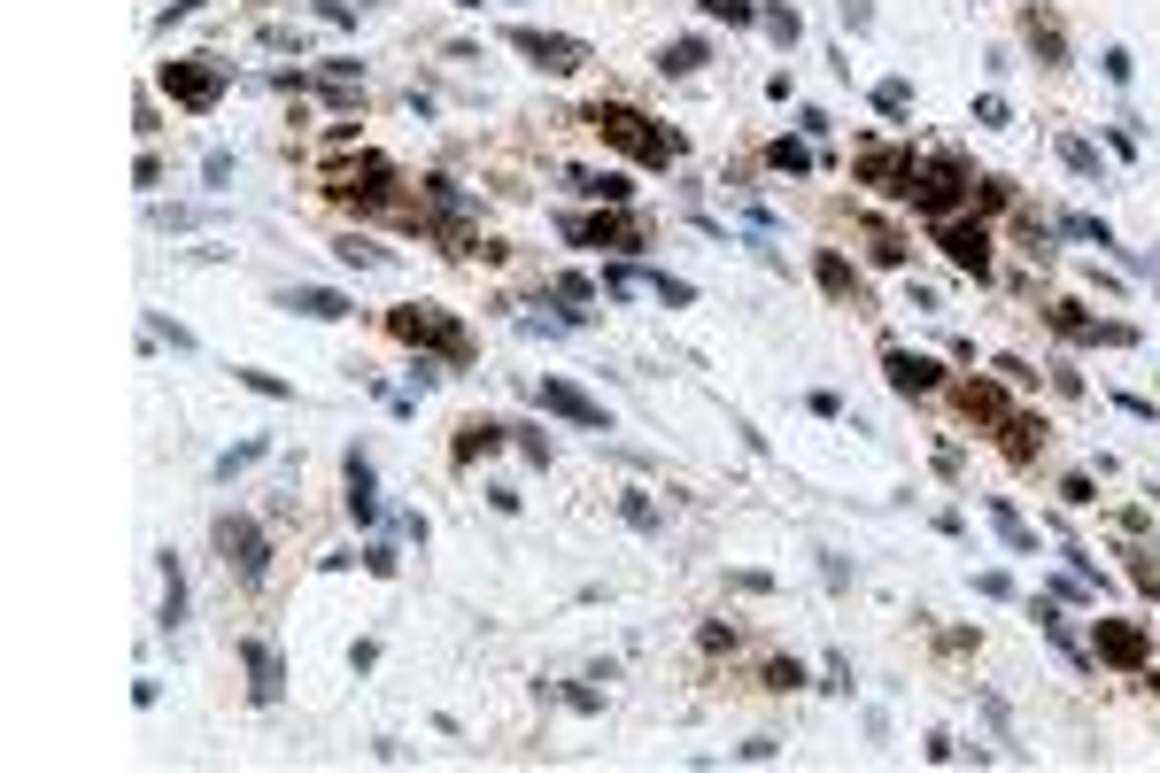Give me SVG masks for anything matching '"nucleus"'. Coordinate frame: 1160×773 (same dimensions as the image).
I'll return each mask as SVG.
<instances>
[{
  "instance_id": "a18cd8bd",
  "label": "nucleus",
  "mask_w": 1160,
  "mask_h": 773,
  "mask_svg": "<svg viewBox=\"0 0 1160 773\" xmlns=\"http://www.w3.org/2000/svg\"><path fill=\"white\" fill-rule=\"evenodd\" d=\"M1129 580H1137V588H1160V565H1152L1145 549H1129Z\"/></svg>"
},
{
  "instance_id": "6e6552de",
  "label": "nucleus",
  "mask_w": 1160,
  "mask_h": 773,
  "mask_svg": "<svg viewBox=\"0 0 1160 773\" xmlns=\"http://www.w3.org/2000/svg\"><path fill=\"white\" fill-rule=\"evenodd\" d=\"M511 47L534 62V70H550V77H573V70H588V39H573V32H542V24H511Z\"/></svg>"
},
{
  "instance_id": "de8ad7c7",
  "label": "nucleus",
  "mask_w": 1160,
  "mask_h": 773,
  "mask_svg": "<svg viewBox=\"0 0 1160 773\" xmlns=\"http://www.w3.org/2000/svg\"><path fill=\"white\" fill-rule=\"evenodd\" d=\"M202 179H210V186H225V179H232V155H225V147H210V162H202Z\"/></svg>"
},
{
  "instance_id": "37998d69",
  "label": "nucleus",
  "mask_w": 1160,
  "mask_h": 773,
  "mask_svg": "<svg viewBox=\"0 0 1160 773\" xmlns=\"http://www.w3.org/2000/svg\"><path fill=\"white\" fill-rule=\"evenodd\" d=\"M511 442H518V449H526L534 464H550V442H542V434H534V425H511Z\"/></svg>"
},
{
  "instance_id": "aec40b11",
  "label": "nucleus",
  "mask_w": 1160,
  "mask_h": 773,
  "mask_svg": "<svg viewBox=\"0 0 1160 773\" xmlns=\"http://www.w3.org/2000/svg\"><path fill=\"white\" fill-rule=\"evenodd\" d=\"M573 194H588V202H603V209H627L635 179H627V170H573Z\"/></svg>"
},
{
  "instance_id": "603ef678",
  "label": "nucleus",
  "mask_w": 1160,
  "mask_h": 773,
  "mask_svg": "<svg viewBox=\"0 0 1160 773\" xmlns=\"http://www.w3.org/2000/svg\"><path fill=\"white\" fill-rule=\"evenodd\" d=\"M194 9H202V0H170V9H163V16H155V24H163V32H170V24H178V16H194Z\"/></svg>"
},
{
  "instance_id": "ea45409f",
  "label": "nucleus",
  "mask_w": 1160,
  "mask_h": 773,
  "mask_svg": "<svg viewBox=\"0 0 1160 773\" xmlns=\"http://www.w3.org/2000/svg\"><path fill=\"white\" fill-rule=\"evenodd\" d=\"M147 333H155V340H170V349H194V333H187V325H170L163 310H147Z\"/></svg>"
},
{
  "instance_id": "393cba45",
  "label": "nucleus",
  "mask_w": 1160,
  "mask_h": 773,
  "mask_svg": "<svg viewBox=\"0 0 1160 773\" xmlns=\"http://www.w3.org/2000/svg\"><path fill=\"white\" fill-rule=\"evenodd\" d=\"M333 255H340V264H348V271H380V264H387V247H380V240H364V232H348V240H333Z\"/></svg>"
},
{
  "instance_id": "0eeeda50",
  "label": "nucleus",
  "mask_w": 1160,
  "mask_h": 773,
  "mask_svg": "<svg viewBox=\"0 0 1160 773\" xmlns=\"http://www.w3.org/2000/svg\"><path fill=\"white\" fill-rule=\"evenodd\" d=\"M851 170H859V186H874V194H889V202H913V170H921V162H913V147L866 140Z\"/></svg>"
},
{
  "instance_id": "f704fd0d",
  "label": "nucleus",
  "mask_w": 1160,
  "mask_h": 773,
  "mask_svg": "<svg viewBox=\"0 0 1160 773\" xmlns=\"http://www.w3.org/2000/svg\"><path fill=\"white\" fill-rule=\"evenodd\" d=\"M619 519H627V527H635V534H658V527H666V519H658V503H650V495H619Z\"/></svg>"
},
{
  "instance_id": "f3484780",
  "label": "nucleus",
  "mask_w": 1160,
  "mask_h": 773,
  "mask_svg": "<svg viewBox=\"0 0 1160 773\" xmlns=\"http://www.w3.org/2000/svg\"><path fill=\"white\" fill-rule=\"evenodd\" d=\"M279 310H295V317H318V325H340V317H356V302H348L340 287H287V294H279Z\"/></svg>"
},
{
  "instance_id": "a878e982",
  "label": "nucleus",
  "mask_w": 1160,
  "mask_h": 773,
  "mask_svg": "<svg viewBox=\"0 0 1160 773\" xmlns=\"http://www.w3.org/2000/svg\"><path fill=\"white\" fill-rule=\"evenodd\" d=\"M696 70H704V39H673L658 55V77H696Z\"/></svg>"
},
{
  "instance_id": "a211bd4d",
  "label": "nucleus",
  "mask_w": 1160,
  "mask_h": 773,
  "mask_svg": "<svg viewBox=\"0 0 1160 773\" xmlns=\"http://www.w3.org/2000/svg\"><path fill=\"white\" fill-rule=\"evenodd\" d=\"M952 402H959L974 425H1006V418H1014V402H1006V387H998V379H959V387H952Z\"/></svg>"
},
{
  "instance_id": "58836bf2",
  "label": "nucleus",
  "mask_w": 1160,
  "mask_h": 773,
  "mask_svg": "<svg viewBox=\"0 0 1160 773\" xmlns=\"http://www.w3.org/2000/svg\"><path fill=\"white\" fill-rule=\"evenodd\" d=\"M364 572H372V580H395V572H403V557H395L387 542H372V549H364Z\"/></svg>"
},
{
  "instance_id": "bb28decb",
  "label": "nucleus",
  "mask_w": 1160,
  "mask_h": 773,
  "mask_svg": "<svg viewBox=\"0 0 1160 773\" xmlns=\"http://www.w3.org/2000/svg\"><path fill=\"white\" fill-rule=\"evenodd\" d=\"M758 24L774 32V47H797V39H805V16H797V9H781V0H774V9L758 0Z\"/></svg>"
},
{
  "instance_id": "09e8293b",
  "label": "nucleus",
  "mask_w": 1160,
  "mask_h": 773,
  "mask_svg": "<svg viewBox=\"0 0 1160 773\" xmlns=\"http://www.w3.org/2000/svg\"><path fill=\"white\" fill-rule=\"evenodd\" d=\"M974 124H991V132H998V124H1006V101H998V94H983V101H974Z\"/></svg>"
},
{
  "instance_id": "7ed1b4c3",
  "label": "nucleus",
  "mask_w": 1160,
  "mask_h": 773,
  "mask_svg": "<svg viewBox=\"0 0 1160 773\" xmlns=\"http://www.w3.org/2000/svg\"><path fill=\"white\" fill-rule=\"evenodd\" d=\"M155 85L187 109V117H210L217 101H225V85H232V70L217 62V55H170L163 70H155Z\"/></svg>"
},
{
  "instance_id": "4468645a",
  "label": "nucleus",
  "mask_w": 1160,
  "mask_h": 773,
  "mask_svg": "<svg viewBox=\"0 0 1160 773\" xmlns=\"http://www.w3.org/2000/svg\"><path fill=\"white\" fill-rule=\"evenodd\" d=\"M1091 650H1099V665H1122V673H1145V657H1152V635L1137 627V619H1099V635H1091Z\"/></svg>"
},
{
  "instance_id": "2eb2a0df",
  "label": "nucleus",
  "mask_w": 1160,
  "mask_h": 773,
  "mask_svg": "<svg viewBox=\"0 0 1160 773\" xmlns=\"http://www.w3.org/2000/svg\"><path fill=\"white\" fill-rule=\"evenodd\" d=\"M1052 333L1084 340V349H1091V340H1107V349H1122V340H1129V325H1107V317H1091L1084 302H1052Z\"/></svg>"
},
{
  "instance_id": "4be33fe9",
  "label": "nucleus",
  "mask_w": 1160,
  "mask_h": 773,
  "mask_svg": "<svg viewBox=\"0 0 1160 773\" xmlns=\"http://www.w3.org/2000/svg\"><path fill=\"white\" fill-rule=\"evenodd\" d=\"M163 627H187V565H178L170 549H163V612H155Z\"/></svg>"
},
{
  "instance_id": "9d476101",
  "label": "nucleus",
  "mask_w": 1160,
  "mask_h": 773,
  "mask_svg": "<svg viewBox=\"0 0 1160 773\" xmlns=\"http://www.w3.org/2000/svg\"><path fill=\"white\" fill-rule=\"evenodd\" d=\"M240 673H248V697L255 704H279L287 697V657L272 635H240Z\"/></svg>"
},
{
  "instance_id": "8fccbe9b",
  "label": "nucleus",
  "mask_w": 1160,
  "mask_h": 773,
  "mask_svg": "<svg viewBox=\"0 0 1160 773\" xmlns=\"http://www.w3.org/2000/svg\"><path fill=\"white\" fill-rule=\"evenodd\" d=\"M1129 70H1137V62H1129V47H1107V77H1114V85H1129Z\"/></svg>"
},
{
  "instance_id": "a19ab883",
  "label": "nucleus",
  "mask_w": 1160,
  "mask_h": 773,
  "mask_svg": "<svg viewBox=\"0 0 1160 773\" xmlns=\"http://www.w3.org/2000/svg\"><path fill=\"white\" fill-rule=\"evenodd\" d=\"M1076 240H1099V247H1114V232H1107V217H1060Z\"/></svg>"
},
{
  "instance_id": "f03ea898",
  "label": "nucleus",
  "mask_w": 1160,
  "mask_h": 773,
  "mask_svg": "<svg viewBox=\"0 0 1160 773\" xmlns=\"http://www.w3.org/2000/svg\"><path fill=\"white\" fill-rule=\"evenodd\" d=\"M387 333L418 357H441V364H473V333L441 310V302H395L387 310Z\"/></svg>"
},
{
  "instance_id": "ddd939ff",
  "label": "nucleus",
  "mask_w": 1160,
  "mask_h": 773,
  "mask_svg": "<svg viewBox=\"0 0 1160 773\" xmlns=\"http://www.w3.org/2000/svg\"><path fill=\"white\" fill-rule=\"evenodd\" d=\"M340 503H348V519L356 527H380V472H372V457L364 449H348V464H340Z\"/></svg>"
},
{
  "instance_id": "72a5a7b5",
  "label": "nucleus",
  "mask_w": 1160,
  "mask_h": 773,
  "mask_svg": "<svg viewBox=\"0 0 1160 773\" xmlns=\"http://www.w3.org/2000/svg\"><path fill=\"white\" fill-rule=\"evenodd\" d=\"M866 255H874V264H906L913 247H906L898 232H889V225H866Z\"/></svg>"
},
{
  "instance_id": "20e7f679",
  "label": "nucleus",
  "mask_w": 1160,
  "mask_h": 773,
  "mask_svg": "<svg viewBox=\"0 0 1160 773\" xmlns=\"http://www.w3.org/2000/svg\"><path fill=\"white\" fill-rule=\"evenodd\" d=\"M210 542H217V557H225V572H232L240 588H255L263 572H272V534H263L248 510H217V519H210Z\"/></svg>"
},
{
  "instance_id": "c85d7f7f",
  "label": "nucleus",
  "mask_w": 1160,
  "mask_h": 773,
  "mask_svg": "<svg viewBox=\"0 0 1160 773\" xmlns=\"http://www.w3.org/2000/svg\"><path fill=\"white\" fill-rule=\"evenodd\" d=\"M696 9H704L711 24H728V32H743V24H758V0H696Z\"/></svg>"
},
{
  "instance_id": "dca6fc26",
  "label": "nucleus",
  "mask_w": 1160,
  "mask_h": 773,
  "mask_svg": "<svg viewBox=\"0 0 1160 773\" xmlns=\"http://www.w3.org/2000/svg\"><path fill=\"white\" fill-rule=\"evenodd\" d=\"M882 372H889V387H898V395H936V387H944V364H936V357H913V349H889Z\"/></svg>"
},
{
  "instance_id": "412c9836",
  "label": "nucleus",
  "mask_w": 1160,
  "mask_h": 773,
  "mask_svg": "<svg viewBox=\"0 0 1160 773\" xmlns=\"http://www.w3.org/2000/svg\"><path fill=\"white\" fill-rule=\"evenodd\" d=\"M1021 32H1029V55H1037L1044 70H1060V62H1067V39H1060V24H1052L1044 9H1029V24H1021Z\"/></svg>"
},
{
  "instance_id": "e433bc0d",
  "label": "nucleus",
  "mask_w": 1160,
  "mask_h": 773,
  "mask_svg": "<svg viewBox=\"0 0 1160 773\" xmlns=\"http://www.w3.org/2000/svg\"><path fill=\"white\" fill-rule=\"evenodd\" d=\"M650 294H658L666 310H689V302H696V287H689V279H673V271H650Z\"/></svg>"
},
{
  "instance_id": "f257e3e1",
  "label": "nucleus",
  "mask_w": 1160,
  "mask_h": 773,
  "mask_svg": "<svg viewBox=\"0 0 1160 773\" xmlns=\"http://www.w3.org/2000/svg\"><path fill=\"white\" fill-rule=\"evenodd\" d=\"M596 140H611L619 155H635V162H650V170H666V162H681V140L666 132V124H650L635 101H596L588 117H581Z\"/></svg>"
},
{
  "instance_id": "864d4df0",
  "label": "nucleus",
  "mask_w": 1160,
  "mask_h": 773,
  "mask_svg": "<svg viewBox=\"0 0 1160 773\" xmlns=\"http://www.w3.org/2000/svg\"><path fill=\"white\" fill-rule=\"evenodd\" d=\"M1152 697H1160V673H1152Z\"/></svg>"
},
{
  "instance_id": "cd10ccee",
  "label": "nucleus",
  "mask_w": 1160,
  "mask_h": 773,
  "mask_svg": "<svg viewBox=\"0 0 1160 773\" xmlns=\"http://www.w3.org/2000/svg\"><path fill=\"white\" fill-rule=\"evenodd\" d=\"M1052 147H1060V162H1067V170H1076V179H1099V147H1091V140H1076V132H1060Z\"/></svg>"
},
{
  "instance_id": "1a4fd4ad",
  "label": "nucleus",
  "mask_w": 1160,
  "mask_h": 773,
  "mask_svg": "<svg viewBox=\"0 0 1160 773\" xmlns=\"http://www.w3.org/2000/svg\"><path fill=\"white\" fill-rule=\"evenodd\" d=\"M936 247L952 255V271L991 279V225L983 217H936Z\"/></svg>"
},
{
  "instance_id": "f8f14e48",
  "label": "nucleus",
  "mask_w": 1160,
  "mask_h": 773,
  "mask_svg": "<svg viewBox=\"0 0 1160 773\" xmlns=\"http://www.w3.org/2000/svg\"><path fill=\"white\" fill-rule=\"evenodd\" d=\"M565 240H581V247H650V225L627 217V209H603V217H565Z\"/></svg>"
},
{
  "instance_id": "7c9ffc66",
  "label": "nucleus",
  "mask_w": 1160,
  "mask_h": 773,
  "mask_svg": "<svg viewBox=\"0 0 1160 773\" xmlns=\"http://www.w3.org/2000/svg\"><path fill=\"white\" fill-rule=\"evenodd\" d=\"M813 271H821V287H828V294H859V271L844 264L836 247H821V264H813Z\"/></svg>"
},
{
  "instance_id": "6ab92c4d",
  "label": "nucleus",
  "mask_w": 1160,
  "mask_h": 773,
  "mask_svg": "<svg viewBox=\"0 0 1160 773\" xmlns=\"http://www.w3.org/2000/svg\"><path fill=\"white\" fill-rule=\"evenodd\" d=\"M503 442H511V425H495V418H465V425H457V442H450V457H457V464H480V457H495Z\"/></svg>"
},
{
  "instance_id": "423d86ee",
  "label": "nucleus",
  "mask_w": 1160,
  "mask_h": 773,
  "mask_svg": "<svg viewBox=\"0 0 1160 773\" xmlns=\"http://www.w3.org/2000/svg\"><path fill=\"white\" fill-rule=\"evenodd\" d=\"M325 194L348 202V209H387V202H395V162H387V155L333 162V170H325Z\"/></svg>"
},
{
  "instance_id": "79ce46f5",
  "label": "nucleus",
  "mask_w": 1160,
  "mask_h": 773,
  "mask_svg": "<svg viewBox=\"0 0 1160 773\" xmlns=\"http://www.w3.org/2000/svg\"><path fill=\"white\" fill-rule=\"evenodd\" d=\"M974 202H983V209H1006L1014 186H1006V179H974Z\"/></svg>"
},
{
  "instance_id": "c9c22d12",
  "label": "nucleus",
  "mask_w": 1160,
  "mask_h": 773,
  "mask_svg": "<svg viewBox=\"0 0 1160 773\" xmlns=\"http://www.w3.org/2000/svg\"><path fill=\"white\" fill-rule=\"evenodd\" d=\"M263 449H272V442H263V434H255V442H232V449L217 457V480H232V472H248V464H263Z\"/></svg>"
},
{
  "instance_id": "473e14b6",
  "label": "nucleus",
  "mask_w": 1160,
  "mask_h": 773,
  "mask_svg": "<svg viewBox=\"0 0 1160 773\" xmlns=\"http://www.w3.org/2000/svg\"><path fill=\"white\" fill-rule=\"evenodd\" d=\"M874 109H882L889 124H898V117L913 109V85H906V77H882V85H874Z\"/></svg>"
},
{
  "instance_id": "2f4dec72",
  "label": "nucleus",
  "mask_w": 1160,
  "mask_h": 773,
  "mask_svg": "<svg viewBox=\"0 0 1160 773\" xmlns=\"http://www.w3.org/2000/svg\"><path fill=\"white\" fill-rule=\"evenodd\" d=\"M766 162H774V170H789V179H805V170H813V147H805V140H774V147H766Z\"/></svg>"
},
{
  "instance_id": "4c0bfd02",
  "label": "nucleus",
  "mask_w": 1160,
  "mask_h": 773,
  "mask_svg": "<svg viewBox=\"0 0 1160 773\" xmlns=\"http://www.w3.org/2000/svg\"><path fill=\"white\" fill-rule=\"evenodd\" d=\"M766 689H774V697L805 689V665H797V657H774V665H766Z\"/></svg>"
},
{
  "instance_id": "9b49d317",
  "label": "nucleus",
  "mask_w": 1160,
  "mask_h": 773,
  "mask_svg": "<svg viewBox=\"0 0 1160 773\" xmlns=\"http://www.w3.org/2000/svg\"><path fill=\"white\" fill-rule=\"evenodd\" d=\"M534 402H542L550 418H565V425H581V434H611V410L596 395H581L573 379H534Z\"/></svg>"
},
{
  "instance_id": "49530a36",
  "label": "nucleus",
  "mask_w": 1160,
  "mask_h": 773,
  "mask_svg": "<svg viewBox=\"0 0 1160 773\" xmlns=\"http://www.w3.org/2000/svg\"><path fill=\"white\" fill-rule=\"evenodd\" d=\"M836 9H844V24H851V32H866V24H874V0H836Z\"/></svg>"
},
{
  "instance_id": "b1692460",
  "label": "nucleus",
  "mask_w": 1160,
  "mask_h": 773,
  "mask_svg": "<svg viewBox=\"0 0 1160 773\" xmlns=\"http://www.w3.org/2000/svg\"><path fill=\"white\" fill-rule=\"evenodd\" d=\"M991 527H998V534H1006V549H1014V557H1037V534H1029V527H1021V510H1014V503H1006V495H991Z\"/></svg>"
},
{
  "instance_id": "c756f323",
  "label": "nucleus",
  "mask_w": 1160,
  "mask_h": 773,
  "mask_svg": "<svg viewBox=\"0 0 1160 773\" xmlns=\"http://www.w3.org/2000/svg\"><path fill=\"white\" fill-rule=\"evenodd\" d=\"M232 379H240V387H248V395H263V402H295V387H287V379H279V372H255V364H240V372H232Z\"/></svg>"
},
{
  "instance_id": "3c124183",
  "label": "nucleus",
  "mask_w": 1160,
  "mask_h": 773,
  "mask_svg": "<svg viewBox=\"0 0 1160 773\" xmlns=\"http://www.w3.org/2000/svg\"><path fill=\"white\" fill-rule=\"evenodd\" d=\"M805 402H813V418H844V395H828V387H813Z\"/></svg>"
},
{
  "instance_id": "5701e85b",
  "label": "nucleus",
  "mask_w": 1160,
  "mask_h": 773,
  "mask_svg": "<svg viewBox=\"0 0 1160 773\" xmlns=\"http://www.w3.org/2000/svg\"><path fill=\"white\" fill-rule=\"evenodd\" d=\"M998 434H1006V457H1021V464H1029V457L1044 449V418H1029V410H1014V418L998 425Z\"/></svg>"
},
{
  "instance_id": "39448f33",
  "label": "nucleus",
  "mask_w": 1160,
  "mask_h": 773,
  "mask_svg": "<svg viewBox=\"0 0 1160 773\" xmlns=\"http://www.w3.org/2000/svg\"><path fill=\"white\" fill-rule=\"evenodd\" d=\"M974 202V170L959 162V155H929L921 170H913V209L936 225V217H959Z\"/></svg>"
},
{
  "instance_id": "c03bdc74",
  "label": "nucleus",
  "mask_w": 1160,
  "mask_h": 773,
  "mask_svg": "<svg viewBox=\"0 0 1160 773\" xmlns=\"http://www.w3.org/2000/svg\"><path fill=\"white\" fill-rule=\"evenodd\" d=\"M1060 495H1067V503H1076V510H1084V503H1099V487H1091L1084 472H1067V480H1060Z\"/></svg>"
}]
</instances>
